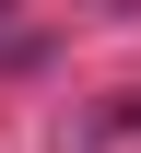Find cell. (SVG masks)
Wrapping results in <instances>:
<instances>
[{"mask_svg":"<svg viewBox=\"0 0 141 153\" xmlns=\"http://www.w3.org/2000/svg\"><path fill=\"white\" fill-rule=\"evenodd\" d=\"M0 12H12V0H0Z\"/></svg>","mask_w":141,"mask_h":153,"instance_id":"1","label":"cell"}]
</instances>
